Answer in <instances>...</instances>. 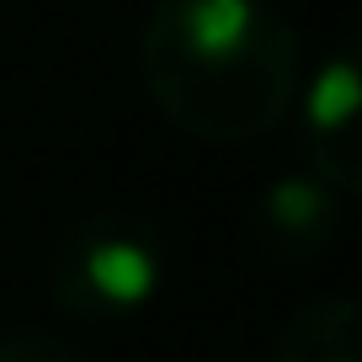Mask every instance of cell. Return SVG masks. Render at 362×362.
I'll return each mask as SVG.
<instances>
[{"instance_id":"cell-1","label":"cell","mask_w":362,"mask_h":362,"mask_svg":"<svg viewBox=\"0 0 362 362\" xmlns=\"http://www.w3.org/2000/svg\"><path fill=\"white\" fill-rule=\"evenodd\" d=\"M149 102L203 144H250L298 102L304 43L272 0H160L139 33Z\"/></svg>"},{"instance_id":"cell-2","label":"cell","mask_w":362,"mask_h":362,"mask_svg":"<svg viewBox=\"0 0 362 362\" xmlns=\"http://www.w3.org/2000/svg\"><path fill=\"white\" fill-rule=\"evenodd\" d=\"M165 277V240L149 218L128 208L86 214L48 250V293L69 320L107 325L139 315L160 293Z\"/></svg>"},{"instance_id":"cell-3","label":"cell","mask_w":362,"mask_h":362,"mask_svg":"<svg viewBox=\"0 0 362 362\" xmlns=\"http://www.w3.org/2000/svg\"><path fill=\"white\" fill-rule=\"evenodd\" d=\"M298 117H304V155L309 176L325 181L336 197L362 187V80L351 48H336L315 75L298 86Z\"/></svg>"},{"instance_id":"cell-4","label":"cell","mask_w":362,"mask_h":362,"mask_svg":"<svg viewBox=\"0 0 362 362\" xmlns=\"http://www.w3.org/2000/svg\"><path fill=\"white\" fill-rule=\"evenodd\" d=\"M341 224V197L315 176H283L250 203V240L261 256L304 267L330 245Z\"/></svg>"},{"instance_id":"cell-5","label":"cell","mask_w":362,"mask_h":362,"mask_svg":"<svg viewBox=\"0 0 362 362\" xmlns=\"http://www.w3.org/2000/svg\"><path fill=\"white\" fill-rule=\"evenodd\" d=\"M267 362H362V309L357 298L330 293L283 320Z\"/></svg>"},{"instance_id":"cell-6","label":"cell","mask_w":362,"mask_h":362,"mask_svg":"<svg viewBox=\"0 0 362 362\" xmlns=\"http://www.w3.org/2000/svg\"><path fill=\"white\" fill-rule=\"evenodd\" d=\"M0 362H90L75 341L48 336V330H6L0 336Z\"/></svg>"}]
</instances>
